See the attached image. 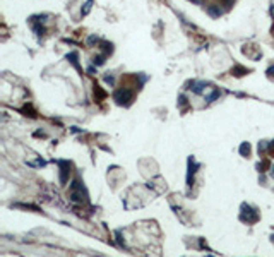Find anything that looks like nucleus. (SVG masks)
Listing matches in <instances>:
<instances>
[{"label":"nucleus","instance_id":"aec40b11","mask_svg":"<svg viewBox=\"0 0 274 257\" xmlns=\"http://www.w3.org/2000/svg\"><path fill=\"white\" fill-rule=\"evenodd\" d=\"M225 5H226V7H231V5H233V0H225Z\"/></svg>","mask_w":274,"mask_h":257},{"label":"nucleus","instance_id":"dca6fc26","mask_svg":"<svg viewBox=\"0 0 274 257\" xmlns=\"http://www.w3.org/2000/svg\"><path fill=\"white\" fill-rule=\"evenodd\" d=\"M265 148H267V142H265V141L259 142V152H261V151H265Z\"/></svg>","mask_w":274,"mask_h":257},{"label":"nucleus","instance_id":"ddd939ff","mask_svg":"<svg viewBox=\"0 0 274 257\" xmlns=\"http://www.w3.org/2000/svg\"><path fill=\"white\" fill-rule=\"evenodd\" d=\"M248 151H250V146H248V142H243L242 144V146H240V152H242V154H248Z\"/></svg>","mask_w":274,"mask_h":257},{"label":"nucleus","instance_id":"f03ea898","mask_svg":"<svg viewBox=\"0 0 274 257\" xmlns=\"http://www.w3.org/2000/svg\"><path fill=\"white\" fill-rule=\"evenodd\" d=\"M195 168H197L195 160H194V158H188V175H187V182H188V185H192V175H194Z\"/></svg>","mask_w":274,"mask_h":257},{"label":"nucleus","instance_id":"0eeeda50","mask_svg":"<svg viewBox=\"0 0 274 257\" xmlns=\"http://www.w3.org/2000/svg\"><path fill=\"white\" fill-rule=\"evenodd\" d=\"M231 74H235L236 77H240V75H243V74H248V69L240 67V65H235L233 69H231Z\"/></svg>","mask_w":274,"mask_h":257},{"label":"nucleus","instance_id":"39448f33","mask_svg":"<svg viewBox=\"0 0 274 257\" xmlns=\"http://www.w3.org/2000/svg\"><path fill=\"white\" fill-rule=\"evenodd\" d=\"M190 86H192L190 89H192L194 93H195V94H200V93L204 91L206 83H195V81H192V83H190Z\"/></svg>","mask_w":274,"mask_h":257},{"label":"nucleus","instance_id":"a211bd4d","mask_svg":"<svg viewBox=\"0 0 274 257\" xmlns=\"http://www.w3.org/2000/svg\"><path fill=\"white\" fill-rule=\"evenodd\" d=\"M185 103H187V98H185V96L182 94V96L178 98V105H185Z\"/></svg>","mask_w":274,"mask_h":257},{"label":"nucleus","instance_id":"1a4fd4ad","mask_svg":"<svg viewBox=\"0 0 274 257\" xmlns=\"http://www.w3.org/2000/svg\"><path fill=\"white\" fill-rule=\"evenodd\" d=\"M93 2H94V0H87L86 4H84V7H82V10H81V14H82V16H87V14L91 12V7H93Z\"/></svg>","mask_w":274,"mask_h":257},{"label":"nucleus","instance_id":"9b49d317","mask_svg":"<svg viewBox=\"0 0 274 257\" xmlns=\"http://www.w3.org/2000/svg\"><path fill=\"white\" fill-rule=\"evenodd\" d=\"M93 64H94L96 67L103 65V64H104V55H98V57H94V58H93Z\"/></svg>","mask_w":274,"mask_h":257},{"label":"nucleus","instance_id":"6e6552de","mask_svg":"<svg viewBox=\"0 0 274 257\" xmlns=\"http://www.w3.org/2000/svg\"><path fill=\"white\" fill-rule=\"evenodd\" d=\"M101 50L104 52V55H108V53L113 52V45L108 43V41H101Z\"/></svg>","mask_w":274,"mask_h":257},{"label":"nucleus","instance_id":"f8f14e48","mask_svg":"<svg viewBox=\"0 0 274 257\" xmlns=\"http://www.w3.org/2000/svg\"><path fill=\"white\" fill-rule=\"evenodd\" d=\"M216 98H219V91H213L211 94L207 96V98H206V101H207V103H211V101H214Z\"/></svg>","mask_w":274,"mask_h":257},{"label":"nucleus","instance_id":"7ed1b4c3","mask_svg":"<svg viewBox=\"0 0 274 257\" xmlns=\"http://www.w3.org/2000/svg\"><path fill=\"white\" fill-rule=\"evenodd\" d=\"M242 209L247 211V218H243V219H247L248 223H252V221H255V219H257V213L250 207V206H242Z\"/></svg>","mask_w":274,"mask_h":257},{"label":"nucleus","instance_id":"412c9836","mask_svg":"<svg viewBox=\"0 0 274 257\" xmlns=\"http://www.w3.org/2000/svg\"><path fill=\"white\" fill-rule=\"evenodd\" d=\"M267 74H269V75H274V67H269V69H267Z\"/></svg>","mask_w":274,"mask_h":257},{"label":"nucleus","instance_id":"423d86ee","mask_svg":"<svg viewBox=\"0 0 274 257\" xmlns=\"http://www.w3.org/2000/svg\"><path fill=\"white\" fill-rule=\"evenodd\" d=\"M65 58H67V60H69L70 64H72V65H74L77 70H81V67H79V62H77V53H75V52L67 53V57H65Z\"/></svg>","mask_w":274,"mask_h":257},{"label":"nucleus","instance_id":"9d476101","mask_svg":"<svg viewBox=\"0 0 274 257\" xmlns=\"http://www.w3.org/2000/svg\"><path fill=\"white\" fill-rule=\"evenodd\" d=\"M100 41V38L96 35H91V36H87V39H86V43H87V46H93V45H96Z\"/></svg>","mask_w":274,"mask_h":257},{"label":"nucleus","instance_id":"5701e85b","mask_svg":"<svg viewBox=\"0 0 274 257\" xmlns=\"http://www.w3.org/2000/svg\"><path fill=\"white\" fill-rule=\"evenodd\" d=\"M206 257H213V255H206Z\"/></svg>","mask_w":274,"mask_h":257},{"label":"nucleus","instance_id":"4be33fe9","mask_svg":"<svg viewBox=\"0 0 274 257\" xmlns=\"http://www.w3.org/2000/svg\"><path fill=\"white\" fill-rule=\"evenodd\" d=\"M271 175H272V178H274V166H272V171H271Z\"/></svg>","mask_w":274,"mask_h":257},{"label":"nucleus","instance_id":"f257e3e1","mask_svg":"<svg viewBox=\"0 0 274 257\" xmlns=\"http://www.w3.org/2000/svg\"><path fill=\"white\" fill-rule=\"evenodd\" d=\"M132 91L130 89H127V87H123V89H118V91H115V101H117L118 105H129L132 101Z\"/></svg>","mask_w":274,"mask_h":257},{"label":"nucleus","instance_id":"4468645a","mask_svg":"<svg viewBox=\"0 0 274 257\" xmlns=\"http://www.w3.org/2000/svg\"><path fill=\"white\" fill-rule=\"evenodd\" d=\"M104 83H108V84L113 86V84H115V77L111 74H106V75H104Z\"/></svg>","mask_w":274,"mask_h":257},{"label":"nucleus","instance_id":"20e7f679","mask_svg":"<svg viewBox=\"0 0 274 257\" xmlns=\"http://www.w3.org/2000/svg\"><path fill=\"white\" fill-rule=\"evenodd\" d=\"M207 14L213 17H219L223 14V9H219V5H209L207 7Z\"/></svg>","mask_w":274,"mask_h":257},{"label":"nucleus","instance_id":"6ab92c4d","mask_svg":"<svg viewBox=\"0 0 274 257\" xmlns=\"http://www.w3.org/2000/svg\"><path fill=\"white\" fill-rule=\"evenodd\" d=\"M94 72H96V69H94L93 65H91V67H87V74H94Z\"/></svg>","mask_w":274,"mask_h":257},{"label":"nucleus","instance_id":"f3484780","mask_svg":"<svg viewBox=\"0 0 274 257\" xmlns=\"http://www.w3.org/2000/svg\"><path fill=\"white\" fill-rule=\"evenodd\" d=\"M35 31H36V35H43V33H45V28H41V26H35Z\"/></svg>","mask_w":274,"mask_h":257},{"label":"nucleus","instance_id":"2eb2a0df","mask_svg":"<svg viewBox=\"0 0 274 257\" xmlns=\"http://www.w3.org/2000/svg\"><path fill=\"white\" fill-rule=\"evenodd\" d=\"M94 94H98L100 98H104V96H106V94H104V91H101V89H100V86H94Z\"/></svg>","mask_w":274,"mask_h":257}]
</instances>
